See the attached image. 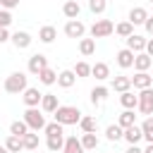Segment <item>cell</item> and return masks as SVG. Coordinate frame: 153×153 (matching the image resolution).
I'll list each match as a JSON object with an SVG mask.
<instances>
[{
  "label": "cell",
  "instance_id": "obj_1",
  "mask_svg": "<svg viewBox=\"0 0 153 153\" xmlns=\"http://www.w3.org/2000/svg\"><path fill=\"white\" fill-rule=\"evenodd\" d=\"M53 115H55V122H60L62 127H67V124H79L81 117H84L81 110L74 108V105H60Z\"/></svg>",
  "mask_w": 153,
  "mask_h": 153
},
{
  "label": "cell",
  "instance_id": "obj_2",
  "mask_svg": "<svg viewBox=\"0 0 153 153\" xmlns=\"http://www.w3.org/2000/svg\"><path fill=\"white\" fill-rule=\"evenodd\" d=\"M2 88H5L7 93H24V91L29 88V84H26V74H24V72H12V74L5 79Z\"/></svg>",
  "mask_w": 153,
  "mask_h": 153
},
{
  "label": "cell",
  "instance_id": "obj_3",
  "mask_svg": "<svg viewBox=\"0 0 153 153\" xmlns=\"http://www.w3.org/2000/svg\"><path fill=\"white\" fill-rule=\"evenodd\" d=\"M26 124H29V129L31 131H38V129H45V117H43V112L38 110V108H26V112H24V117H22Z\"/></svg>",
  "mask_w": 153,
  "mask_h": 153
},
{
  "label": "cell",
  "instance_id": "obj_4",
  "mask_svg": "<svg viewBox=\"0 0 153 153\" xmlns=\"http://www.w3.org/2000/svg\"><path fill=\"white\" fill-rule=\"evenodd\" d=\"M88 31H91V38H105V36H110L115 31V24L110 19H96Z\"/></svg>",
  "mask_w": 153,
  "mask_h": 153
},
{
  "label": "cell",
  "instance_id": "obj_5",
  "mask_svg": "<svg viewBox=\"0 0 153 153\" xmlns=\"http://www.w3.org/2000/svg\"><path fill=\"white\" fill-rule=\"evenodd\" d=\"M141 115H153V88H143L139 91V108H136Z\"/></svg>",
  "mask_w": 153,
  "mask_h": 153
},
{
  "label": "cell",
  "instance_id": "obj_6",
  "mask_svg": "<svg viewBox=\"0 0 153 153\" xmlns=\"http://www.w3.org/2000/svg\"><path fill=\"white\" fill-rule=\"evenodd\" d=\"M84 33H86V24H84V22L69 19V22L65 24V36H67V38H84Z\"/></svg>",
  "mask_w": 153,
  "mask_h": 153
},
{
  "label": "cell",
  "instance_id": "obj_7",
  "mask_svg": "<svg viewBox=\"0 0 153 153\" xmlns=\"http://www.w3.org/2000/svg\"><path fill=\"white\" fill-rule=\"evenodd\" d=\"M45 67H48V57H45L43 53H36V55H31V57H29L26 69H29L31 74H36V76H38V74H41Z\"/></svg>",
  "mask_w": 153,
  "mask_h": 153
},
{
  "label": "cell",
  "instance_id": "obj_8",
  "mask_svg": "<svg viewBox=\"0 0 153 153\" xmlns=\"http://www.w3.org/2000/svg\"><path fill=\"white\" fill-rule=\"evenodd\" d=\"M22 100H24V105H26V108H38V105H41V100H43V93H41L38 88L29 86V88L22 93Z\"/></svg>",
  "mask_w": 153,
  "mask_h": 153
},
{
  "label": "cell",
  "instance_id": "obj_9",
  "mask_svg": "<svg viewBox=\"0 0 153 153\" xmlns=\"http://www.w3.org/2000/svg\"><path fill=\"white\" fill-rule=\"evenodd\" d=\"M127 41V48L131 50V53H146V43H148V38H143V36H139V33H131L129 38H124Z\"/></svg>",
  "mask_w": 153,
  "mask_h": 153
},
{
  "label": "cell",
  "instance_id": "obj_10",
  "mask_svg": "<svg viewBox=\"0 0 153 153\" xmlns=\"http://www.w3.org/2000/svg\"><path fill=\"white\" fill-rule=\"evenodd\" d=\"M131 86H134V88H139V91L151 88V86H153V76H151L148 72H136V74L131 76Z\"/></svg>",
  "mask_w": 153,
  "mask_h": 153
},
{
  "label": "cell",
  "instance_id": "obj_11",
  "mask_svg": "<svg viewBox=\"0 0 153 153\" xmlns=\"http://www.w3.org/2000/svg\"><path fill=\"white\" fill-rule=\"evenodd\" d=\"M10 41L14 43V48H17V50H24V48H29V45H31V41H33V38H31V33H26V31H14Z\"/></svg>",
  "mask_w": 153,
  "mask_h": 153
},
{
  "label": "cell",
  "instance_id": "obj_12",
  "mask_svg": "<svg viewBox=\"0 0 153 153\" xmlns=\"http://www.w3.org/2000/svg\"><path fill=\"white\" fill-rule=\"evenodd\" d=\"M115 57H117V65H120L122 69H129V67H134V57H136V53H131L129 48H122Z\"/></svg>",
  "mask_w": 153,
  "mask_h": 153
},
{
  "label": "cell",
  "instance_id": "obj_13",
  "mask_svg": "<svg viewBox=\"0 0 153 153\" xmlns=\"http://www.w3.org/2000/svg\"><path fill=\"white\" fill-rule=\"evenodd\" d=\"M143 139V131H141V127L139 124H134V127H129V129H124V141L129 143V146H139V141Z\"/></svg>",
  "mask_w": 153,
  "mask_h": 153
},
{
  "label": "cell",
  "instance_id": "obj_14",
  "mask_svg": "<svg viewBox=\"0 0 153 153\" xmlns=\"http://www.w3.org/2000/svg\"><path fill=\"white\" fill-rule=\"evenodd\" d=\"M151 65H153V57H151V55L136 53V57H134V69H136V72H148Z\"/></svg>",
  "mask_w": 153,
  "mask_h": 153
},
{
  "label": "cell",
  "instance_id": "obj_15",
  "mask_svg": "<svg viewBox=\"0 0 153 153\" xmlns=\"http://www.w3.org/2000/svg\"><path fill=\"white\" fill-rule=\"evenodd\" d=\"M74 81H76L74 69H62V72L57 74V86H62V88H72Z\"/></svg>",
  "mask_w": 153,
  "mask_h": 153
},
{
  "label": "cell",
  "instance_id": "obj_16",
  "mask_svg": "<svg viewBox=\"0 0 153 153\" xmlns=\"http://www.w3.org/2000/svg\"><path fill=\"white\" fill-rule=\"evenodd\" d=\"M112 91H117V93L131 91V76H124V74H120V76H112Z\"/></svg>",
  "mask_w": 153,
  "mask_h": 153
},
{
  "label": "cell",
  "instance_id": "obj_17",
  "mask_svg": "<svg viewBox=\"0 0 153 153\" xmlns=\"http://www.w3.org/2000/svg\"><path fill=\"white\" fill-rule=\"evenodd\" d=\"M91 76H96L98 81H105V79L110 76V67H108V62H96V65H91Z\"/></svg>",
  "mask_w": 153,
  "mask_h": 153
},
{
  "label": "cell",
  "instance_id": "obj_18",
  "mask_svg": "<svg viewBox=\"0 0 153 153\" xmlns=\"http://www.w3.org/2000/svg\"><path fill=\"white\" fill-rule=\"evenodd\" d=\"M120 103H122L124 110H136L139 108V96H134L131 91H124V93H120Z\"/></svg>",
  "mask_w": 153,
  "mask_h": 153
},
{
  "label": "cell",
  "instance_id": "obj_19",
  "mask_svg": "<svg viewBox=\"0 0 153 153\" xmlns=\"http://www.w3.org/2000/svg\"><path fill=\"white\" fill-rule=\"evenodd\" d=\"M57 108H60V103H57V96H55V93H43L41 110H43V112H55Z\"/></svg>",
  "mask_w": 153,
  "mask_h": 153
},
{
  "label": "cell",
  "instance_id": "obj_20",
  "mask_svg": "<svg viewBox=\"0 0 153 153\" xmlns=\"http://www.w3.org/2000/svg\"><path fill=\"white\" fill-rule=\"evenodd\" d=\"M62 153H86V151H84V146H81V139H76V136H67V139H65V148H62Z\"/></svg>",
  "mask_w": 153,
  "mask_h": 153
},
{
  "label": "cell",
  "instance_id": "obj_21",
  "mask_svg": "<svg viewBox=\"0 0 153 153\" xmlns=\"http://www.w3.org/2000/svg\"><path fill=\"white\" fill-rule=\"evenodd\" d=\"M79 12H81V7H79L76 0H67V2L62 5V14H65L67 19H79Z\"/></svg>",
  "mask_w": 153,
  "mask_h": 153
},
{
  "label": "cell",
  "instance_id": "obj_22",
  "mask_svg": "<svg viewBox=\"0 0 153 153\" xmlns=\"http://www.w3.org/2000/svg\"><path fill=\"white\" fill-rule=\"evenodd\" d=\"M146 19H148V12H146V7H131L129 10V22L136 26V24H146Z\"/></svg>",
  "mask_w": 153,
  "mask_h": 153
},
{
  "label": "cell",
  "instance_id": "obj_23",
  "mask_svg": "<svg viewBox=\"0 0 153 153\" xmlns=\"http://www.w3.org/2000/svg\"><path fill=\"white\" fill-rule=\"evenodd\" d=\"M55 38H57V29H55V26H41V31H38V41H41V43L50 45Z\"/></svg>",
  "mask_w": 153,
  "mask_h": 153
},
{
  "label": "cell",
  "instance_id": "obj_24",
  "mask_svg": "<svg viewBox=\"0 0 153 153\" xmlns=\"http://www.w3.org/2000/svg\"><path fill=\"white\" fill-rule=\"evenodd\" d=\"M108 93H110L108 86H93V88H91V103H93V105H100V103L108 98Z\"/></svg>",
  "mask_w": 153,
  "mask_h": 153
},
{
  "label": "cell",
  "instance_id": "obj_25",
  "mask_svg": "<svg viewBox=\"0 0 153 153\" xmlns=\"http://www.w3.org/2000/svg\"><path fill=\"white\" fill-rule=\"evenodd\" d=\"M5 148H7L10 153H19V151H24V141H22V136L10 134V136L5 139Z\"/></svg>",
  "mask_w": 153,
  "mask_h": 153
},
{
  "label": "cell",
  "instance_id": "obj_26",
  "mask_svg": "<svg viewBox=\"0 0 153 153\" xmlns=\"http://www.w3.org/2000/svg\"><path fill=\"white\" fill-rule=\"evenodd\" d=\"M79 53H81L84 57L93 55V53H96V38H81V41H79Z\"/></svg>",
  "mask_w": 153,
  "mask_h": 153
},
{
  "label": "cell",
  "instance_id": "obj_27",
  "mask_svg": "<svg viewBox=\"0 0 153 153\" xmlns=\"http://www.w3.org/2000/svg\"><path fill=\"white\" fill-rule=\"evenodd\" d=\"M38 81H41V84H45V86H53V84H57V72H55V69H50V67H45V69L38 74Z\"/></svg>",
  "mask_w": 153,
  "mask_h": 153
},
{
  "label": "cell",
  "instance_id": "obj_28",
  "mask_svg": "<svg viewBox=\"0 0 153 153\" xmlns=\"http://www.w3.org/2000/svg\"><path fill=\"white\" fill-rule=\"evenodd\" d=\"M117 124H120L122 129H129V127H134V124H136V115H134V110H124V112L120 115Z\"/></svg>",
  "mask_w": 153,
  "mask_h": 153
},
{
  "label": "cell",
  "instance_id": "obj_29",
  "mask_svg": "<svg viewBox=\"0 0 153 153\" xmlns=\"http://www.w3.org/2000/svg\"><path fill=\"white\" fill-rule=\"evenodd\" d=\"M79 127H81V131H84V134H96V129H98V122H96V117H88V115H84V117H81V122H79Z\"/></svg>",
  "mask_w": 153,
  "mask_h": 153
},
{
  "label": "cell",
  "instance_id": "obj_30",
  "mask_svg": "<svg viewBox=\"0 0 153 153\" xmlns=\"http://www.w3.org/2000/svg\"><path fill=\"white\" fill-rule=\"evenodd\" d=\"M31 129H29V124L24 122V120H14L12 124H10V134H14V136H24V134H29Z\"/></svg>",
  "mask_w": 153,
  "mask_h": 153
},
{
  "label": "cell",
  "instance_id": "obj_31",
  "mask_svg": "<svg viewBox=\"0 0 153 153\" xmlns=\"http://www.w3.org/2000/svg\"><path fill=\"white\" fill-rule=\"evenodd\" d=\"M105 139H108V141H120V139H124V129H122L120 124H110V127L105 129Z\"/></svg>",
  "mask_w": 153,
  "mask_h": 153
},
{
  "label": "cell",
  "instance_id": "obj_32",
  "mask_svg": "<svg viewBox=\"0 0 153 153\" xmlns=\"http://www.w3.org/2000/svg\"><path fill=\"white\" fill-rule=\"evenodd\" d=\"M115 33L122 36V38H129V36L134 33V24H131L129 19H127V22H120V24L115 26Z\"/></svg>",
  "mask_w": 153,
  "mask_h": 153
},
{
  "label": "cell",
  "instance_id": "obj_33",
  "mask_svg": "<svg viewBox=\"0 0 153 153\" xmlns=\"http://www.w3.org/2000/svg\"><path fill=\"white\" fill-rule=\"evenodd\" d=\"M22 141H24V148H26V151H36V148H38V143H41L36 131H29V134H24V136H22Z\"/></svg>",
  "mask_w": 153,
  "mask_h": 153
},
{
  "label": "cell",
  "instance_id": "obj_34",
  "mask_svg": "<svg viewBox=\"0 0 153 153\" xmlns=\"http://www.w3.org/2000/svg\"><path fill=\"white\" fill-rule=\"evenodd\" d=\"M45 146H48V151L57 153V151L65 148V136H48V139H45Z\"/></svg>",
  "mask_w": 153,
  "mask_h": 153
},
{
  "label": "cell",
  "instance_id": "obj_35",
  "mask_svg": "<svg viewBox=\"0 0 153 153\" xmlns=\"http://www.w3.org/2000/svg\"><path fill=\"white\" fill-rule=\"evenodd\" d=\"M81 146H84V151H96L98 148V136L96 134H81Z\"/></svg>",
  "mask_w": 153,
  "mask_h": 153
},
{
  "label": "cell",
  "instance_id": "obj_36",
  "mask_svg": "<svg viewBox=\"0 0 153 153\" xmlns=\"http://www.w3.org/2000/svg\"><path fill=\"white\" fill-rule=\"evenodd\" d=\"M45 136H65V127L60 124V122H50V124H45Z\"/></svg>",
  "mask_w": 153,
  "mask_h": 153
},
{
  "label": "cell",
  "instance_id": "obj_37",
  "mask_svg": "<svg viewBox=\"0 0 153 153\" xmlns=\"http://www.w3.org/2000/svg\"><path fill=\"white\" fill-rule=\"evenodd\" d=\"M141 131H143V139L148 143H153V117H146L141 122Z\"/></svg>",
  "mask_w": 153,
  "mask_h": 153
},
{
  "label": "cell",
  "instance_id": "obj_38",
  "mask_svg": "<svg viewBox=\"0 0 153 153\" xmlns=\"http://www.w3.org/2000/svg\"><path fill=\"white\" fill-rule=\"evenodd\" d=\"M74 74H76L79 79L91 76V65H88V62H84V60H81V62H76V65H74Z\"/></svg>",
  "mask_w": 153,
  "mask_h": 153
},
{
  "label": "cell",
  "instance_id": "obj_39",
  "mask_svg": "<svg viewBox=\"0 0 153 153\" xmlns=\"http://www.w3.org/2000/svg\"><path fill=\"white\" fill-rule=\"evenodd\" d=\"M105 7H108V0H88V10L93 14H103Z\"/></svg>",
  "mask_w": 153,
  "mask_h": 153
},
{
  "label": "cell",
  "instance_id": "obj_40",
  "mask_svg": "<svg viewBox=\"0 0 153 153\" xmlns=\"http://www.w3.org/2000/svg\"><path fill=\"white\" fill-rule=\"evenodd\" d=\"M12 24V14H10V10H0V29H7Z\"/></svg>",
  "mask_w": 153,
  "mask_h": 153
},
{
  "label": "cell",
  "instance_id": "obj_41",
  "mask_svg": "<svg viewBox=\"0 0 153 153\" xmlns=\"http://www.w3.org/2000/svg\"><path fill=\"white\" fill-rule=\"evenodd\" d=\"M22 0H0V7L2 10H12V7H17Z\"/></svg>",
  "mask_w": 153,
  "mask_h": 153
},
{
  "label": "cell",
  "instance_id": "obj_42",
  "mask_svg": "<svg viewBox=\"0 0 153 153\" xmlns=\"http://www.w3.org/2000/svg\"><path fill=\"white\" fill-rule=\"evenodd\" d=\"M143 29H146V33H148V36H153V17H148V19H146Z\"/></svg>",
  "mask_w": 153,
  "mask_h": 153
},
{
  "label": "cell",
  "instance_id": "obj_43",
  "mask_svg": "<svg viewBox=\"0 0 153 153\" xmlns=\"http://www.w3.org/2000/svg\"><path fill=\"white\" fill-rule=\"evenodd\" d=\"M10 38H12V36H10V31H7V29H0V43H7Z\"/></svg>",
  "mask_w": 153,
  "mask_h": 153
},
{
  "label": "cell",
  "instance_id": "obj_44",
  "mask_svg": "<svg viewBox=\"0 0 153 153\" xmlns=\"http://www.w3.org/2000/svg\"><path fill=\"white\" fill-rule=\"evenodd\" d=\"M146 55L153 57V38H148V43H146Z\"/></svg>",
  "mask_w": 153,
  "mask_h": 153
},
{
  "label": "cell",
  "instance_id": "obj_45",
  "mask_svg": "<svg viewBox=\"0 0 153 153\" xmlns=\"http://www.w3.org/2000/svg\"><path fill=\"white\" fill-rule=\"evenodd\" d=\"M127 153H143V148H139V146H129Z\"/></svg>",
  "mask_w": 153,
  "mask_h": 153
},
{
  "label": "cell",
  "instance_id": "obj_46",
  "mask_svg": "<svg viewBox=\"0 0 153 153\" xmlns=\"http://www.w3.org/2000/svg\"><path fill=\"white\" fill-rule=\"evenodd\" d=\"M143 153H153V143H148V146L143 148Z\"/></svg>",
  "mask_w": 153,
  "mask_h": 153
},
{
  "label": "cell",
  "instance_id": "obj_47",
  "mask_svg": "<svg viewBox=\"0 0 153 153\" xmlns=\"http://www.w3.org/2000/svg\"><path fill=\"white\" fill-rule=\"evenodd\" d=\"M0 153H10V151H7V148H5V146H0Z\"/></svg>",
  "mask_w": 153,
  "mask_h": 153
},
{
  "label": "cell",
  "instance_id": "obj_48",
  "mask_svg": "<svg viewBox=\"0 0 153 153\" xmlns=\"http://www.w3.org/2000/svg\"><path fill=\"white\" fill-rule=\"evenodd\" d=\"M151 5H153V0H151Z\"/></svg>",
  "mask_w": 153,
  "mask_h": 153
}]
</instances>
